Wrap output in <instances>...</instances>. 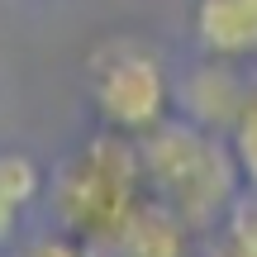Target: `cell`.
<instances>
[{"mask_svg":"<svg viewBox=\"0 0 257 257\" xmlns=\"http://www.w3.org/2000/svg\"><path fill=\"white\" fill-rule=\"evenodd\" d=\"M138 167L143 191H153V200L186 229H219L224 210L238 195L229 148L200 124H157L148 138H138Z\"/></svg>","mask_w":257,"mask_h":257,"instance_id":"cell-1","label":"cell"},{"mask_svg":"<svg viewBox=\"0 0 257 257\" xmlns=\"http://www.w3.org/2000/svg\"><path fill=\"white\" fill-rule=\"evenodd\" d=\"M143 200L148 191H143L138 148L134 138H119L110 128L91 138L57 181V214L76 238H119V229L134 219Z\"/></svg>","mask_w":257,"mask_h":257,"instance_id":"cell-2","label":"cell"},{"mask_svg":"<svg viewBox=\"0 0 257 257\" xmlns=\"http://www.w3.org/2000/svg\"><path fill=\"white\" fill-rule=\"evenodd\" d=\"M91 105L110 134L138 143L172 119V81L148 48L114 43L91 57Z\"/></svg>","mask_w":257,"mask_h":257,"instance_id":"cell-3","label":"cell"},{"mask_svg":"<svg viewBox=\"0 0 257 257\" xmlns=\"http://www.w3.org/2000/svg\"><path fill=\"white\" fill-rule=\"evenodd\" d=\"M195 38L214 62L257 53V0H195Z\"/></svg>","mask_w":257,"mask_h":257,"instance_id":"cell-4","label":"cell"},{"mask_svg":"<svg viewBox=\"0 0 257 257\" xmlns=\"http://www.w3.org/2000/svg\"><path fill=\"white\" fill-rule=\"evenodd\" d=\"M38 191H43V172L34 157L24 153H0V248H10L24 224V214L34 210Z\"/></svg>","mask_w":257,"mask_h":257,"instance_id":"cell-5","label":"cell"},{"mask_svg":"<svg viewBox=\"0 0 257 257\" xmlns=\"http://www.w3.org/2000/svg\"><path fill=\"white\" fill-rule=\"evenodd\" d=\"M229 157H233V172H238V186L257 195V86L243 91L238 110L229 119Z\"/></svg>","mask_w":257,"mask_h":257,"instance_id":"cell-6","label":"cell"},{"mask_svg":"<svg viewBox=\"0 0 257 257\" xmlns=\"http://www.w3.org/2000/svg\"><path fill=\"white\" fill-rule=\"evenodd\" d=\"M224 229V252L219 257H257V195L243 191L219 219Z\"/></svg>","mask_w":257,"mask_h":257,"instance_id":"cell-7","label":"cell"},{"mask_svg":"<svg viewBox=\"0 0 257 257\" xmlns=\"http://www.w3.org/2000/svg\"><path fill=\"white\" fill-rule=\"evenodd\" d=\"M29 257H86V252L76 243V233H53V238H38Z\"/></svg>","mask_w":257,"mask_h":257,"instance_id":"cell-8","label":"cell"}]
</instances>
